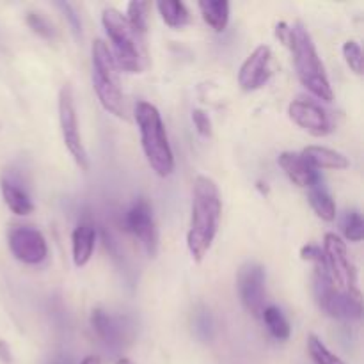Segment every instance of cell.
<instances>
[{
  "mask_svg": "<svg viewBox=\"0 0 364 364\" xmlns=\"http://www.w3.org/2000/svg\"><path fill=\"white\" fill-rule=\"evenodd\" d=\"M223 201L215 181L198 176L192 187V215L187 233V247L196 263L203 262L217 237Z\"/></svg>",
  "mask_w": 364,
  "mask_h": 364,
  "instance_id": "cell-1",
  "label": "cell"
},
{
  "mask_svg": "<svg viewBox=\"0 0 364 364\" xmlns=\"http://www.w3.org/2000/svg\"><path fill=\"white\" fill-rule=\"evenodd\" d=\"M287 46L291 50L295 71L301 84L318 100L333 102L334 92L329 77H327L323 63L320 60L311 34L302 21H295L290 27Z\"/></svg>",
  "mask_w": 364,
  "mask_h": 364,
  "instance_id": "cell-2",
  "label": "cell"
},
{
  "mask_svg": "<svg viewBox=\"0 0 364 364\" xmlns=\"http://www.w3.org/2000/svg\"><path fill=\"white\" fill-rule=\"evenodd\" d=\"M134 117L141 132V146L149 167L162 178L173 174L174 155L159 109L148 102H137Z\"/></svg>",
  "mask_w": 364,
  "mask_h": 364,
  "instance_id": "cell-3",
  "label": "cell"
},
{
  "mask_svg": "<svg viewBox=\"0 0 364 364\" xmlns=\"http://www.w3.org/2000/svg\"><path fill=\"white\" fill-rule=\"evenodd\" d=\"M91 66H92V87L96 96L107 112L114 114L119 119H128L124 95L121 89L119 73L114 63L109 46L103 39H96L91 46Z\"/></svg>",
  "mask_w": 364,
  "mask_h": 364,
  "instance_id": "cell-4",
  "label": "cell"
},
{
  "mask_svg": "<svg viewBox=\"0 0 364 364\" xmlns=\"http://www.w3.org/2000/svg\"><path fill=\"white\" fill-rule=\"evenodd\" d=\"M102 23L112 43V57L117 68L128 73H142L146 50L142 41L128 25L127 18L114 7H107L102 13Z\"/></svg>",
  "mask_w": 364,
  "mask_h": 364,
  "instance_id": "cell-5",
  "label": "cell"
},
{
  "mask_svg": "<svg viewBox=\"0 0 364 364\" xmlns=\"http://www.w3.org/2000/svg\"><path fill=\"white\" fill-rule=\"evenodd\" d=\"M313 291L318 308L331 318L358 320L363 315L361 299L340 291L334 287L327 267H316L313 276Z\"/></svg>",
  "mask_w": 364,
  "mask_h": 364,
  "instance_id": "cell-6",
  "label": "cell"
},
{
  "mask_svg": "<svg viewBox=\"0 0 364 364\" xmlns=\"http://www.w3.org/2000/svg\"><path fill=\"white\" fill-rule=\"evenodd\" d=\"M323 252H326L327 272L333 279L334 287L340 291L361 299V290L358 287V274L354 263L350 262L347 252V245L338 235L327 233L323 238Z\"/></svg>",
  "mask_w": 364,
  "mask_h": 364,
  "instance_id": "cell-7",
  "label": "cell"
},
{
  "mask_svg": "<svg viewBox=\"0 0 364 364\" xmlns=\"http://www.w3.org/2000/svg\"><path fill=\"white\" fill-rule=\"evenodd\" d=\"M59 123L60 134H63L64 146L71 153L73 160L80 169H87L89 159L85 146L82 142L80 132H78L77 107H75L73 89L70 84H64L59 91Z\"/></svg>",
  "mask_w": 364,
  "mask_h": 364,
  "instance_id": "cell-8",
  "label": "cell"
},
{
  "mask_svg": "<svg viewBox=\"0 0 364 364\" xmlns=\"http://www.w3.org/2000/svg\"><path fill=\"white\" fill-rule=\"evenodd\" d=\"M267 274L259 263H245L240 270H238V295H240L242 306L245 311L251 313L256 318H262L263 309L267 308Z\"/></svg>",
  "mask_w": 364,
  "mask_h": 364,
  "instance_id": "cell-9",
  "label": "cell"
},
{
  "mask_svg": "<svg viewBox=\"0 0 364 364\" xmlns=\"http://www.w3.org/2000/svg\"><path fill=\"white\" fill-rule=\"evenodd\" d=\"M124 226H127L128 233H132L141 242L148 256L155 258L156 251H159V230H156L151 205L144 198H139L128 208L127 215H124Z\"/></svg>",
  "mask_w": 364,
  "mask_h": 364,
  "instance_id": "cell-10",
  "label": "cell"
},
{
  "mask_svg": "<svg viewBox=\"0 0 364 364\" xmlns=\"http://www.w3.org/2000/svg\"><path fill=\"white\" fill-rule=\"evenodd\" d=\"M7 244L18 262L25 265H38L45 262L48 245L41 231L32 226H14L7 233Z\"/></svg>",
  "mask_w": 364,
  "mask_h": 364,
  "instance_id": "cell-11",
  "label": "cell"
},
{
  "mask_svg": "<svg viewBox=\"0 0 364 364\" xmlns=\"http://www.w3.org/2000/svg\"><path fill=\"white\" fill-rule=\"evenodd\" d=\"M288 116L297 127L315 137H326L334 130V124L327 110H323L313 100L299 98L288 105Z\"/></svg>",
  "mask_w": 364,
  "mask_h": 364,
  "instance_id": "cell-12",
  "label": "cell"
},
{
  "mask_svg": "<svg viewBox=\"0 0 364 364\" xmlns=\"http://www.w3.org/2000/svg\"><path fill=\"white\" fill-rule=\"evenodd\" d=\"M272 50L269 45H259L244 60L238 71V85L244 91H256L263 87L272 77Z\"/></svg>",
  "mask_w": 364,
  "mask_h": 364,
  "instance_id": "cell-13",
  "label": "cell"
},
{
  "mask_svg": "<svg viewBox=\"0 0 364 364\" xmlns=\"http://www.w3.org/2000/svg\"><path fill=\"white\" fill-rule=\"evenodd\" d=\"M91 327L96 336L109 348H121L130 338V327L123 318L107 313L105 309L96 308L91 313Z\"/></svg>",
  "mask_w": 364,
  "mask_h": 364,
  "instance_id": "cell-14",
  "label": "cell"
},
{
  "mask_svg": "<svg viewBox=\"0 0 364 364\" xmlns=\"http://www.w3.org/2000/svg\"><path fill=\"white\" fill-rule=\"evenodd\" d=\"M277 162H279L284 174H287L297 187L309 188L313 183H316V181L322 178L318 174V171H315L309 166V162L302 156V153L283 151L279 155V159H277Z\"/></svg>",
  "mask_w": 364,
  "mask_h": 364,
  "instance_id": "cell-15",
  "label": "cell"
},
{
  "mask_svg": "<svg viewBox=\"0 0 364 364\" xmlns=\"http://www.w3.org/2000/svg\"><path fill=\"white\" fill-rule=\"evenodd\" d=\"M0 191H2L4 203H6L11 212L16 213V215H28V213H32L34 205H32L31 196L27 194V191L21 187V183L13 174H2V178H0Z\"/></svg>",
  "mask_w": 364,
  "mask_h": 364,
  "instance_id": "cell-16",
  "label": "cell"
},
{
  "mask_svg": "<svg viewBox=\"0 0 364 364\" xmlns=\"http://www.w3.org/2000/svg\"><path fill=\"white\" fill-rule=\"evenodd\" d=\"M96 244V230L92 223L89 220H82L77 224L71 235V249H73V263L75 267L82 269L91 259L92 251H95Z\"/></svg>",
  "mask_w": 364,
  "mask_h": 364,
  "instance_id": "cell-17",
  "label": "cell"
},
{
  "mask_svg": "<svg viewBox=\"0 0 364 364\" xmlns=\"http://www.w3.org/2000/svg\"><path fill=\"white\" fill-rule=\"evenodd\" d=\"M302 156L315 171L318 169H347L348 159L340 151L323 148V146H308L302 149Z\"/></svg>",
  "mask_w": 364,
  "mask_h": 364,
  "instance_id": "cell-18",
  "label": "cell"
},
{
  "mask_svg": "<svg viewBox=\"0 0 364 364\" xmlns=\"http://www.w3.org/2000/svg\"><path fill=\"white\" fill-rule=\"evenodd\" d=\"M308 199L311 208L315 210L320 219L327 220V223L336 219V205H334L333 196L329 194L327 187L323 185L322 178L308 188Z\"/></svg>",
  "mask_w": 364,
  "mask_h": 364,
  "instance_id": "cell-19",
  "label": "cell"
},
{
  "mask_svg": "<svg viewBox=\"0 0 364 364\" xmlns=\"http://www.w3.org/2000/svg\"><path fill=\"white\" fill-rule=\"evenodd\" d=\"M203 20L215 32H223L230 21V4L226 0H201L198 4Z\"/></svg>",
  "mask_w": 364,
  "mask_h": 364,
  "instance_id": "cell-20",
  "label": "cell"
},
{
  "mask_svg": "<svg viewBox=\"0 0 364 364\" xmlns=\"http://www.w3.org/2000/svg\"><path fill=\"white\" fill-rule=\"evenodd\" d=\"M262 318L263 322H265L269 333L272 334L276 340L287 341L288 338H290V323H288L287 316L283 315V311H281L279 308H276V306H267L262 313Z\"/></svg>",
  "mask_w": 364,
  "mask_h": 364,
  "instance_id": "cell-21",
  "label": "cell"
},
{
  "mask_svg": "<svg viewBox=\"0 0 364 364\" xmlns=\"http://www.w3.org/2000/svg\"><path fill=\"white\" fill-rule=\"evenodd\" d=\"M156 7H159L160 14H162V20L169 27L180 28L188 23V9L185 7L183 2H178V0H160Z\"/></svg>",
  "mask_w": 364,
  "mask_h": 364,
  "instance_id": "cell-22",
  "label": "cell"
},
{
  "mask_svg": "<svg viewBox=\"0 0 364 364\" xmlns=\"http://www.w3.org/2000/svg\"><path fill=\"white\" fill-rule=\"evenodd\" d=\"M148 11H149L148 2H139V0H134V2L128 4V11H127L128 16H124L132 31L142 39H144L146 32H148Z\"/></svg>",
  "mask_w": 364,
  "mask_h": 364,
  "instance_id": "cell-23",
  "label": "cell"
},
{
  "mask_svg": "<svg viewBox=\"0 0 364 364\" xmlns=\"http://www.w3.org/2000/svg\"><path fill=\"white\" fill-rule=\"evenodd\" d=\"M308 352L315 364H345L338 355H334L333 352L322 343V340L316 338L315 334H309L308 336Z\"/></svg>",
  "mask_w": 364,
  "mask_h": 364,
  "instance_id": "cell-24",
  "label": "cell"
},
{
  "mask_svg": "<svg viewBox=\"0 0 364 364\" xmlns=\"http://www.w3.org/2000/svg\"><path fill=\"white\" fill-rule=\"evenodd\" d=\"M341 230H343L347 240L361 242L364 237V220L361 213L358 210H350V212L345 213L343 220H341Z\"/></svg>",
  "mask_w": 364,
  "mask_h": 364,
  "instance_id": "cell-25",
  "label": "cell"
},
{
  "mask_svg": "<svg viewBox=\"0 0 364 364\" xmlns=\"http://www.w3.org/2000/svg\"><path fill=\"white\" fill-rule=\"evenodd\" d=\"M194 333L199 340L208 341L213 336V318L206 308H201L194 315Z\"/></svg>",
  "mask_w": 364,
  "mask_h": 364,
  "instance_id": "cell-26",
  "label": "cell"
},
{
  "mask_svg": "<svg viewBox=\"0 0 364 364\" xmlns=\"http://www.w3.org/2000/svg\"><path fill=\"white\" fill-rule=\"evenodd\" d=\"M343 57L345 60H347L348 68H350L355 75H363V50L358 41H354V39L345 41Z\"/></svg>",
  "mask_w": 364,
  "mask_h": 364,
  "instance_id": "cell-27",
  "label": "cell"
},
{
  "mask_svg": "<svg viewBox=\"0 0 364 364\" xmlns=\"http://www.w3.org/2000/svg\"><path fill=\"white\" fill-rule=\"evenodd\" d=\"M27 25L32 28V32H36L38 36L45 39H52L55 36L53 32L52 23L43 16L41 13H28L27 14Z\"/></svg>",
  "mask_w": 364,
  "mask_h": 364,
  "instance_id": "cell-28",
  "label": "cell"
},
{
  "mask_svg": "<svg viewBox=\"0 0 364 364\" xmlns=\"http://www.w3.org/2000/svg\"><path fill=\"white\" fill-rule=\"evenodd\" d=\"M301 258L304 262H311L315 263V267H327L326 263V252L320 245L315 244H308L301 249Z\"/></svg>",
  "mask_w": 364,
  "mask_h": 364,
  "instance_id": "cell-29",
  "label": "cell"
},
{
  "mask_svg": "<svg viewBox=\"0 0 364 364\" xmlns=\"http://www.w3.org/2000/svg\"><path fill=\"white\" fill-rule=\"evenodd\" d=\"M192 123H194L199 135H203V137H212V121H210V116L205 110H192Z\"/></svg>",
  "mask_w": 364,
  "mask_h": 364,
  "instance_id": "cell-30",
  "label": "cell"
},
{
  "mask_svg": "<svg viewBox=\"0 0 364 364\" xmlns=\"http://www.w3.org/2000/svg\"><path fill=\"white\" fill-rule=\"evenodd\" d=\"M57 6L60 7V9L64 11V14H66V18L68 20H70V23H71V27H73V32L75 34H80L82 32V23H80V18L77 16V13H75V9H73V6H71V4H64V2H59L57 4Z\"/></svg>",
  "mask_w": 364,
  "mask_h": 364,
  "instance_id": "cell-31",
  "label": "cell"
},
{
  "mask_svg": "<svg viewBox=\"0 0 364 364\" xmlns=\"http://www.w3.org/2000/svg\"><path fill=\"white\" fill-rule=\"evenodd\" d=\"M0 361L6 363V364L13 363V355H11L9 347H7L6 341H2V340H0Z\"/></svg>",
  "mask_w": 364,
  "mask_h": 364,
  "instance_id": "cell-32",
  "label": "cell"
},
{
  "mask_svg": "<svg viewBox=\"0 0 364 364\" xmlns=\"http://www.w3.org/2000/svg\"><path fill=\"white\" fill-rule=\"evenodd\" d=\"M80 364H102V359L98 355H87Z\"/></svg>",
  "mask_w": 364,
  "mask_h": 364,
  "instance_id": "cell-33",
  "label": "cell"
},
{
  "mask_svg": "<svg viewBox=\"0 0 364 364\" xmlns=\"http://www.w3.org/2000/svg\"><path fill=\"white\" fill-rule=\"evenodd\" d=\"M116 364H134V363H132L130 359H127V358H121V359H117Z\"/></svg>",
  "mask_w": 364,
  "mask_h": 364,
  "instance_id": "cell-34",
  "label": "cell"
}]
</instances>
